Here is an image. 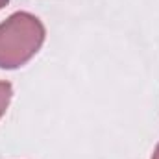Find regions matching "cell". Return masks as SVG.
<instances>
[{"label":"cell","instance_id":"277c9868","mask_svg":"<svg viewBox=\"0 0 159 159\" xmlns=\"http://www.w3.org/2000/svg\"><path fill=\"white\" fill-rule=\"evenodd\" d=\"M7 2H9V0H0V9H2V7H4V6L7 4Z\"/></svg>","mask_w":159,"mask_h":159},{"label":"cell","instance_id":"3957f363","mask_svg":"<svg viewBox=\"0 0 159 159\" xmlns=\"http://www.w3.org/2000/svg\"><path fill=\"white\" fill-rule=\"evenodd\" d=\"M152 159H159V144L156 146V150H154V156H152Z\"/></svg>","mask_w":159,"mask_h":159},{"label":"cell","instance_id":"6da1fadb","mask_svg":"<svg viewBox=\"0 0 159 159\" xmlns=\"http://www.w3.org/2000/svg\"><path fill=\"white\" fill-rule=\"evenodd\" d=\"M44 26L28 11H17L0 24V69H19L44 43Z\"/></svg>","mask_w":159,"mask_h":159},{"label":"cell","instance_id":"7a4b0ae2","mask_svg":"<svg viewBox=\"0 0 159 159\" xmlns=\"http://www.w3.org/2000/svg\"><path fill=\"white\" fill-rule=\"evenodd\" d=\"M11 94H13V87L9 81H0V117L6 113L7 106H9V100H11Z\"/></svg>","mask_w":159,"mask_h":159}]
</instances>
